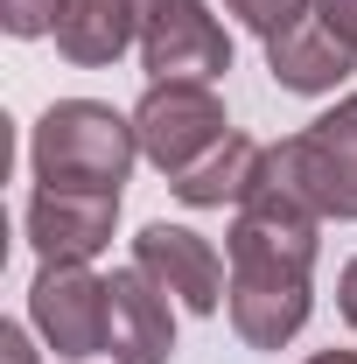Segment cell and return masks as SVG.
<instances>
[{
	"instance_id": "1",
	"label": "cell",
	"mask_w": 357,
	"mask_h": 364,
	"mask_svg": "<svg viewBox=\"0 0 357 364\" xmlns=\"http://www.w3.org/2000/svg\"><path fill=\"white\" fill-rule=\"evenodd\" d=\"M315 252H322V218L294 203L280 182H267L231 210L224 267H231V329L245 350H287L315 309Z\"/></svg>"
},
{
	"instance_id": "2",
	"label": "cell",
	"mask_w": 357,
	"mask_h": 364,
	"mask_svg": "<svg viewBox=\"0 0 357 364\" xmlns=\"http://www.w3.org/2000/svg\"><path fill=\"white\" fill-rule=\"evenodd\" d=\"M140 161V134L127 112L98 105V98H56L36 134H28V168L36 189H127Z\"/></svg>"
},
{
	"instance_id": "3",
	"label": "cell",
	"mask_w": 357,
	"mask_h": 364,
	"mask_svg": "<svg viewBox=\"0 0 357 364\" xmlns=\"http://www.w3.org/2000/svg\"><path fill=\"white\" fill-rule=\"evenodd\" d=\"M273 182L294 203H309L315 218L351 225L357 218V91L273 147Z\"/></svg>"
},
{
	"instance_id": "4",
	"label": "cell",
	"mask_w": 357,
	"mask_h": 364,
	"mask_svg": "<svg viewBox=\"0 0 357 364\" xmlns=\"http://www.w3.org/2000/svg\"><path fill=\"white\" fill-rule=\"evenodd\" d=\"M134 134H140V154L176 182L182 168H196V161L231 134V119H224V98L211 85H196V77H169V85H147V91H140Z\"/></svg>"
},
{
	"instance_id": "5",
	"label": "cell",
	"mask_w": 357,
	"mask_h": 364,
	"mask_svg": "<svg viewBox=\"0 0 357 364\" xmlns=\"http://www.w3.org/2000/svg\"><path fill=\"white\" fill-rule=\"evenodd\" d=\"M140 70L154 85L169 77H196V85H218L231 70V36L203 0H147L140 14Z\"/></svg>"
},
{
	"instance_id": "6",
	"label": "cell",
	"mask_w": 357,
	"mask_h": 364,
	"mask_svg": "<svg viewBox=\"0 0 357 364\" xmlns=\"http://www.w3.org/2000/svg\"><path fill=\"white\" fill-rule=\"evenodd\" d=\"M28 322L56 358H98L112 336V280L91 267H43L28 287Z\"/></svg>"
},
{
	"instance_id": "7",
	"label": "cell",
	"mask_w": 357,
	"mask_h": 364,
	"mask_svg": "<svg viewBox=\"0 0 357 364\" xmlns=\"http://www.w3.org/2000/svg\"><path fill=\"white\" fill-rule=\"evenodd\" d=\"M21 225H28V245L43 252V267H91L112 245L119 196L112 189H36Z\"/></svg>"
},
{
	"instance_id": "8",
	"label": "cell",
	"mask_w": 357,
	"mask_h": 364,
	"mask_svg": "<svg viewBox=\"0 0 357 364\" xmlns=\"http://www.w3.org/2000/svg\"><path fill=\"white\" fill-rule=\"evenodd\" d=\"M134 267L147 280H161L182 309H196V316H218L224 294H231V267L218 259V245L203 231H189V225H169V218L161 225H140Z\"/></svg>"
},
{
	"instance_id": "9",
	"label": "cell",
	"mask_w": 357,
	"mask_h": 364,
	"mask_svg": "<svg viewBox=\"0 0 357 364\" xmlns=\"http://www.w3.org/2000/svg\"><path fill=\"white\" fill-rule=\"evenodd\" d=\"M267 70H273V85H280V91L322 98V91H336L357 70V49L322 21V7H309L302 21H287V28L267 43Z\"/></svg>"
},
{
	"instance_id": "10",
	"label": "cell",
	"mask_w": 357,
	"mask_h": 364,
	"mask_svg": "<svg viewBox=\"0 0 357 364\" xmlns=\"http://www.w3.org/2000/svg\"><path fill=\"white\" fill-rule=\"evenodd\" d=\"M112 364H169L176 358V316H169V287L147 280L140 267L112 273Z\"/></svg>"
},
{
	"instance_id": "11",
	"label": "cell",
	"mask_w": 357,
	"mask_h": 364,
	"mask_svg": "<svg viewBox=\"0 0 357 364\" xmlns=\"http://www.w3.org/2000/svg\"><path fill=\"white\" fill-rule=\"evenodd\" d=\"M267 168H273V147H260V140H245V134H224L218 147H211L196 168H182L169 189H176L189 210H224V203L238 210V203L267 182Z\"/></svg>"
},
{
	"instance_id": "12",
	"label": "cell",
	"mask_w": 357,
	"mask_h": 364,
	"mask_svg": "<svg viewBox=\"0 0 357 364\" xmlns=\"http://www.w3.org/2000/svg\"><path fill=\"white\" fill-rule=\"evenodd\" d=\"M140 43V0H63L56 14V49L78 70H105Z\"/></svg>"
},
{
	"instance_id": "13",
	"label": "cell",
	"mask_w": 357,
	"mask_h": 364,
	"mask_svg": "<svg viewBox=\"0 0 357 364\" xmlns=\"http://www.w3.org/2000/svg\"><path fill=\"white\" fill-rule=\"evenodd\" d=\"M315 0H224V14H238V28H252L260 43H273L287 21H302Z\"/></svg>"
},
{
	"instance_id": "14",
	"label": "cell",
	"mask_w": 357,
	"mask_h": 364,
	"mask_svg": "<svg viewBox=\"0 0 357 364\" xmlns=\"http://www.w3.org/2000/svg\"><path fill=\"white\" fill-rule=\"evenodd\" d=\"M56 14H63V0H0V28L21 36V43L56 36Z\"/></svg>"
},
{
	"instance_id": "15",
	"label": "cell",
	"mask_w": 357,
	"mask_h": 364,
	"mask_svg": "<svg viewBox=\"0 0 357 364\" xmlns=\"http://www.w3.org/2000/svg\"><path fill=\"white\" fill-rule=\"evenodd\" d=\"M315 7H322V21H329V28L357 49V0H315Z\"/></svg>"
},
{
	"instance_id": "16",
	"label": "cell",
	"mask_w": 357,
	"mask_h": 364,
	"mask_svg": "<svg viewBox=\"0 0 357 364\" xmlns=\"http://www.w3.org/2000/svg\"><path fill=\"white\" fill-rule=\"evenodd\" d=\"M336 309H343V322L357 329V259L343 267V280H336Z\"/></svg>"
},
{
	"instance_id": "17",
	"label": "cell",
	"mask_w": 357,
	"mask_h": 364,
	"mask_svg": "<svg viewBox=\"0 0 357 364\" xmlns=\"http://www.w3.org/2000/svg\"><path fill=\"white\" fill-rule=\"evenodd\" d=\"M0 350H7V364H36L28 336H21V322H7V329H0Z\"/></svg>"
},
{
	"instance_id": "18",
	"label": "cell",
	"mask_w": 357,
	"mask_h": 364,
	"mask_svg": "<svg viewBox=\"0 0 357 364\" xmlns=\"http://www.w3.org/2000/svg\"><path fill=\"white\" fill-rule=\"evenodd\" d=\"M302 364H357V350H315V358H302Z\"/></svg>"
}]
</instances>
